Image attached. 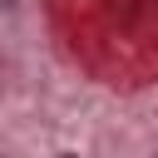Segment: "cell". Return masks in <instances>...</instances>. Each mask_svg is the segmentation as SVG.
<instances>
[{
  "instance_id": "cell-1",
  "label": "cell",
  "mask_w": 158,
  "mask_h": 158,
  "mask_svg": "<svg viewBox=\"0 0 158 158\" xmlns=\"http://www.w3.org/2000/svg\"><path fill=\"white\" fill-rule=\"evenodd\" d=\"M59 158H69V153H59Z\"/></svg>"
}]
</instances>
